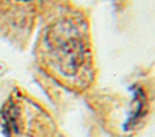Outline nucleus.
I'll use <instances>...</instances> for the list:
<instances>
[{
  "instance_id": "1",
  "label": "nucleus",
  "mask_w": 155,
  "mask_h": 137,
  "mask_svg": "<svg viewBox=\"0 0 155 137\" xmlns=\"http://www.w3.org/2000/svg\"><path fill=\"white\" fill-rule=\"evenodd\" d=\"M134 106L131 109V113L128 115L126 124H124V130H130L131 128H134L139 121L142 120V117L146 114V107H147V102H146L144 92L142 88L134 87Z\"/></svg>"
}]
</instances>
